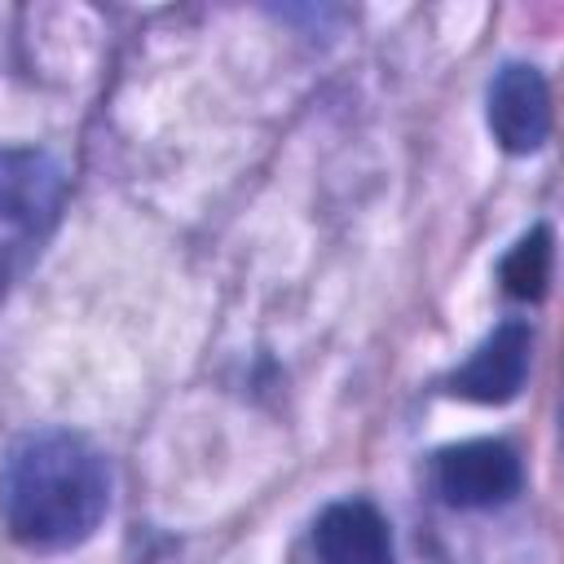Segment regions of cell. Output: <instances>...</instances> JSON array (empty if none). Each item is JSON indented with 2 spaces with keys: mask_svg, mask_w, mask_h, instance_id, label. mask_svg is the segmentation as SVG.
I'll return each mask as SVG.
<instances>
[{
  "mask_svg": "<svg viewBox=\"0 0 564 564\" xmlns=\"http://www.w3.org/2000/svg\"><path fill=\"white\" fill-rule=\"evenodd\" d=\"M110 507V467L93 441L66 427L26 432L0 467V511L31 551H70L97 533Z\"/></svg>",
  "mask_w": 564,
  "mask_h": 564,
  "instance_id": "cell-1",
  "label": "cell"
},
{
  "mask_svg": "<svg viewBox=\"0 0 564 564\" xmlns=\"http://www.w3.org/2000/svg\"><path fill=\"white\" fill-rule=\"evenodd\" d=\"M498 282L511 300H542L551 282V229L533 225L498 264Z\"/></svg>",
  "mask_w": 564,
  "mask_h": 564,
  "instance_id": "cell-7",
  "label": "cell"
},
{
  "mask_svg": "<svg viewBox=\"0 0 564 564\" xmlns=\"http://www.w3.org/2000/svg\"><path fill=\"white\" fill-rule=\"evenodd\" d=\"M485 119L494 141L507 154H533L551 137V88L546 75L529 62H507L489 93H485Z\"/></svg>",
  "mask_w": 564,
  "mask_h": 564,
  "instance_id": "cell-4",
  "label": "cell"
},
{
  "mask_svg": "<svg viewBox=\"0 0 564 564\" xmlns=\"http://www.w3.org/2000/svg\"><path fill=\"white\" fill-rule=\"evenodd\" d=\"M529 361H533V326L524 317H507L449 375V392L476 405H507L511 397H520L529 379Z\"/></svg>",
  "mask_w": 564,
  "mask_h": 564,
  "instance_id": "cell-5",
  "label": "cell"
},
{
  "mask_svg": "<svg viewBox=\"0 0 564 564\" xmlns=\"http://www.w3.org/2000/svg\"><path fill=\"white\" fill-rule=\"evenodd\" d=\"M62 167L40 150L0 154V278L35 251L62 207Z\"/></svg>",
  "mask_w": 564,
  "mask_h": 564,
  "instance_id": "cell-2",
  "label": "cell"
},
{
  "mask_svg": "<svg viewBox=\"0 0 564 564\" xmlns=\"http://www.w3.org/2000/svg\"><path fill=\"white\" fill-rule=\"evenodd\" d=\"M524 467L520 454L507 441L480 436V441H458L436 454V494L449 507H502L507 498L520 494Z\"/></svg>",
  "mask_w": 564,
  "mask_h": 564,
  "instance_id": "cell-3",
  "label": "cell"
},
{
  "mask_svg": "<svg viewBox=\"0 0 564 564\" xmlns=\"http://www.w3.org/2000/svg\"><path fill=\"white\" fill-rule=\"evenodd\" d=\"M313 546L322 564H392V529L361 498L330 502L313 524Z\"/></svg>",
  "mask_w": 564,
  "mask_h": 564,
  "instance_id": "cell-6",
  "label": "cell"
}]
</instances>
